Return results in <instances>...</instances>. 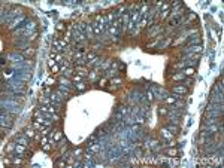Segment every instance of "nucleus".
<instances>
[{"instance_id": "obj_1", "label": "nucleus", "mask_w": 224, "mask_h": 168, "mask_svg": "<svg viewBox=\"0 0 224 168\" xmlns=\"http://www.w3.org/2000/svg\"><path fill=\"white\" fill-rule=\"evenodd\" d=\"M2 109H5L6 112H11V113H21V107H19L18 104H17V101H14V100H2Z\"/></svg>"}, {"instance_id": "obj_2", "label": "nucleus", "mask_w": 224, "mask_h": 168, "mask_svg": "<svg viewBox=\"0 0 224 168\" xmlns=\"http://www.w3.org/2000/svg\"><path fill=\"white\" fill-rule=\"evenodd\" d=\"M151 92H154V97L155 98H161L164 100L167 97V91L163 88H157V86H151Z\"/></svg>"}, {"instance_id": "obj_3", "label": "nucleus", "mask_w": 224, "mask_h": 168, "mask_svg": "<svg viewBox=\"0 0 224 168\" xmlns=\"http://www.w3.org/2000/svg\"><path fill=\"white\" fill-rule=\"evenodd\" d=\"M25 19H27V18H25L24 15H19L18 18H15L14 21L11 22L9 28H11V30H17V28H19V27H21V25H23V22L25 21Z\"/></svg>"}, {"instance_id": "obj_4", "label": "nucleus", "mask_w": 224, "mask_h": 168, "mask_svg": "<svg viewBox=\"0 0 224 168\" xmlns=\"http://www.w3.org/2000/svg\"><path fill=\"white\" fill-rule=\"evenodd\" d=\"M8 60H12L14 63H21V61L25 60V57H24L23 54L17 52V51H14V52H11V54L8 55Z\"/></svg>"}, {"instance_id": "obj_5", "label": "nucleus", "mask_w": 224, "mask_h": 168, "mask_svg": "<svg viewBox=\"0 0 224 168\" xmlns=\"http://www.w3.org/2000/svg\"><path fill=\"white\" fill-rule=\"evenodd\" d=\"M209 103H218V104H223V92H211L209 95Z\"/></svg>"}, {"instance_id": "obj_6", "label": "nucleus", "mask_w": 224, "mask_h": 168, "mask_svg": "<svg viewBox=\"0 0 224 168\" xmlns=\"http://www.w3.org/2000/svg\"><path fill=\"white\" fill-rule=\"evenodd\" d=\"M206 110L208 112H220V113H223V104H218V103H209Z\"/></svg>"}, {"instance_id": "obj_7", "label": "nucleus", "mask_w": 224, "mask_h": 168, "mask_svg": "<svg viewBox=\"0 0 224 168\" xmlns=\"http://www.w3.org/2000/svg\"><path fill=\"white\" fill-rule=\"evenodd\" d=\"M72 36H73V40H75V42H82L84 39H85V36H84L76 27H73V33H72Z\"/></svg>"}, {"instance_id": "obj_8", "label": "nucleus", "mask_w": 224, "mask_h": 168, "mask_svg": "<svg viewBox=\"0 0 224 168\" xmlns=\"http://www.w3.org/2000/svg\"><path fill=\"white\" fill-rule=\"evenodd\" d=\"M172 92L175 95H184V94H187V88L185 86H179V85H176L172 88Z\"/></svg>"}, {"instance_id": "obj_9", "label": "nucleus", "mask_w": 224, "mask_h": 168, "mask_svg": "<svg viewBox=\"0 0 224 168\" xmlns=\"http://www.w3.org/2000/svg\"><path fill=\"white\" fill-rule=\"evenodd\" d=\"M17 15L19 16V15H21V14H19V11H17V9H14V11H11V12H9V15H6V16H5V18L2 19V21H6V22H9V21H11V19H12V18H14V19H15V18H17Z\"/></svg>"}, {"instance_id": "obj_10", "label": "nucleus", "mask_w": 224, "mask_h": 168, "mask_svg": "<svg viewBox=\"0 0 224 168\" xmlns=\"http://www.w3.org/2000/svg\"><path fill=\"white\" fill-rule=\"evenodd\" d=\"M91 27H93V33H94L96 36H99V34H102V33H103V25H100L99 22H94L93 25H91Z\"/></svg>"}, {"instance_id": "obj_11", "label": "nucleus", "mask_w": 224, "mask_h": 168, "mask_svg": "<svg viewBox=\"0 0 224 168\" xmlns=\"http://www.w3.org/2000/svg\"><path fill=\"white\" fill-rule=\"evenodd\" d=\"M202 45H197V46H190V48H185L184 49V52H202Z\"/></svg>"}, {"instance_id": "obj_12", "label": "nucleus", "mask_w": 224, "mask_h": 168, "mask_svg": "<svg viewBox=\"0 0 224 168\" xmlns=\"http://www.w3.org/2000/svg\"><path fill=\"white\" fill-rule=\"evenodd\" d=\"M17 143H18V144H23V146H25V147H29L30 141H29V137L23 135V137H18V138H17Z\"/></svg>"}, {"instance_id": "obj_13", "label": "nucleus", "mask_w": 224, "mask_h": 168, "mask_svg": "<svg viewBox=\"0 0 224 168\" xmlns=\"http://www.w3.org/2000/svg\"><path fill=\"white\" fill-rule=\"evenodd\" d=\"M161 135H163L166 140H170V141H172V138H173V134L170 132L167 128H163V130H161Z\"/></svg>"}, {"instance_id": "obj_14", "label": "nucleus", "mask_w": 224, "mask_h": 168, "mask_svg": "<svg viewBox=\"0 0 224 168\" xmlns=\"http://www.w3.org/2000/svg\"><path fill=\"white\" fill-rule=\"evenodd\" d=\"M184 79H185V74H184L182 72L176 73V74H172V80H175V82H179V80L184 82Z\"/></svg>"}, {"instance_id": "obj_15", "label": "nucleus", "mask_w": 224, "mask_h": 168, "mask_svg": "<svg viewBox=\"0 0 224 168\" xmlns=\"http://www.w3.org/2000/svg\"><path fill=\"white\" fill-rule=\"evenodd\" d=\"M166 128H167V130L172 132V134H178V132H179V126H176L175 124H167Z\"/></svg>"}, {"instance_id": "obj_16", "label": "nucleus", "mask_w": 224, "mask_h": 168, "mask_svg": "<svg viewBox=\"0 0 224 168\" xmlns=\"http://www.w3.org/2000/svg\"><path fill=\"white\" fill-rule=\"evenodd\" d=\"M194 43L200 45V43H202L200 37H197V36H191V39H190V40H188V45H194Z\"/></svg>"}, {"instance_id": "obj_17", "label": "nucleus", "mask_w": 224, "mask_h": 168, "mask_svg": "<svg viewBox=\"0 0 224 168\" xmlns=\"http://www.w3.org/2000/svg\"><path fill=\"white\" fill-rule=\"evenodd\" d=\"M23 55H24V57H33V55H35V51H33L31 48H25V49L23 51Z\"/></svg>"}, {"instance_id": "obj_18", "label": "nucleus", "mask_w": 224, "mask_h": 168, "mask_svg": "<svg viewBox=\"0 0 224 168\" xmlns=\"http://www.w3.org/2000/svg\"><path fill=\"white\" fill-rule=\"evenodd\" d=\"M52 137H54L55 141H58L63 138V134H61V131H55V132H52Z\"/></svg>"}, {"instance_id": "obj_19", "label": "nucleus", "mask_w": 224, "mask_h": 168, "mask_svg": "<svg viewBox=\"0 0 224 168\" xmlns=\"http://www.w3.org/2000/svg\"><path fill=\"white\" fill-rule=\"evenodd\" d=\"M182 73L185 74V76H193V73H194V67H188V69L184 70Z\"/></svg>"}, {"instance_id": "obj_20", "label": "nucleus", "mask_w": 224, "mask_h": 168, "mask_svg": "<svg viewBox=\"0 0 224 168\" xmlns=\"http://www.w3.org/2000/svg\"><path fill=\"white\" fill-rule=\"evenodd\" d=\"M75 86H76V89H78V91H85V88H87V86H85V83H84V82H78Z\"/></svg>"}, {"instance_id": "obj_21", "label": "nucleus", "mask_w": 224, "mask_h": 168, "mask_svg": "<svg viewBox=\"0 0 224 168\" xmlns=\"http://www.w3.org/2000/svg\"><path fill=\"white\" fill-rule=\"evenodd\" d=\"M24 135H25V137H29V138H31L33 135H35V131H33V130H30V128H27V130L24 131Z\"/></svg>"}, {"instance_id": "obj_22", "label": "nucleus", "mask_w": 224, "mask_h": 168, "mask_svg": "<svg viewBox=\"0 0 224 168\" xmlns=\"http://www.w3.org/2000/svg\"><path fill=\"white\" fill-rule=\"evenodd\" d=\"M164 153L169 155V156H175V155L178 153V150L176 149H167V150H164Z\"/></svg>"}, {"instance_id": "obj_23", "label": "nucleus", "mask_w": 224, "mask_h": 168, "mask_svg": "<svg viewBox=\"0 0 224 168\" xmlns=\"http://www.w3.org/2000/svg\"><path fill=\"white\" fill-rule=\"evenodd\" d=\"M117 73H118L117 70H108V72H106V76H109V77H111V76H115Z\"/></svg>"}, {"instance_id": "obj_24", "label": "nucleus", "mask_w": 224, "mask_h": 168, "mask_svg": "<svg viewBox=\"0 0 224 168\" xmlns=\"http://www.w3.org/2000/svg\"><path fill=\"white\" fill-rule=\"evenodd\" d=\"M73 80H75V82H82L84 79H82V76H79V74H76V76L73 77Z\"/></svg>"}, {"instance_id": "obj_25", "label": "nucleus", "mask_w": 224, "mask_h": 168, "mask_svg": "<svg viewBox=\"0 0 224 168\" xmlns=\"http://www.w3.org/2000/svg\"><path fill=\"white\" fill-rule=\"evenodd\" d=\"M49 147H51V144H47V143H45V144H43V150H45V152H48V150H49Z\"/></svg>"}, {"instance_id": "obj_26", "label": "nucleus", "mask_w": 224, "mask_h": 168, "mask_svg": "<svg viewBox=\"0 0 224 168\" xmlns=\"http://www.w3.org/2000/svg\"><path fill=\"white\" fill-rule=\"evenodd\" d=\"M160 113L161 115H167V110H166V109H160Z\"/></svg>"}, {"instance_id": "obj_27", "label": "nucleus", "mask_w": 224, "mask_h": 168, "mask_svg": "<svg viewBox=\"0 0 224 168\" xmlns=\"http://www.w3.org/2000/svg\"><path fill=\"white\" fill-rule=\"evenodd\" d=\"M63 28H64V27H63V24H58V25H57V30H60V31H61Z\"/></svg>"}, {"instance_id": "obj_28", "label": "nucleus", "mask_w": 224, "mask_h": 168, "mask_svg": "<svg viewBox=\"0 0 224 168\" xmlns=\"http://www.w3.org/2000/svg\"><path fill=\"white\" fill-rule=\"evenodd\" d=\"M0 63H2V66H3V64L6 63V61H5V57H2V58H0Z\"/></svg>"}]
</instances>
